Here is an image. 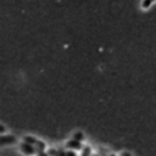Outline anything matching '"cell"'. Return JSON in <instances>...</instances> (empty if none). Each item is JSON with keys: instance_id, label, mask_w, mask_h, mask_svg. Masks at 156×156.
Instances as JSON below:
<instances>
[{"instance_id": "1", "label": "cell", "mask_w": 156, "mask_h": 156, "mask_svg": "<svg viewBox=\"0 0 156 156\" xmlns=\"http://www.w3.org/2000/svg\"><path fill=\"white\" fill-rule=\"evenodd\" d=\"M18 149L26 156H34L38 152V150H37V147L34 145H32V144H29L27 141H23V140L18 144Z\"/></svg>"}, {"instance_id": "2", "label": "cell", "mask_w": 156, "mask_h": 156, "mask_svg": "<svg viewBox=\"0 0 156 156\" xmlns=\"http://www.w3.org/2000/svg\"><path fill=\"white\" fill-rule=\"evenodd\" d=\"M65 147L69 149V150H74V151H80L84 147V145H83V141H79V140H76V139L71 138L69 140L66 141Z\"/></svg>"}, {"instance_id": "3", "label": "cell", "mask_w": 156, "mask_h": 156, "mask_svg": "<svg viewBox=\"0 0 156 156\" xmlns=\"http://www.w3.org/2000/svg\"><path fill=\"white\" fill-rule=\"evenodd\" d=\"M16 143H17V138H16L15 135H12V134H9V135L2 134V135L0 136V145H1V146L13 145V144H16Z\"/></svg>"}, {"instance_id": "4", "label": "cell", "mask_w": 156, "mask_h": 156, "mask_svg": "<svg viewBox=\"0 0 156 156\" xmlns=\"http://www.w3.org/2000/svg\"><path fill=\"white\" fill-rule=\"evenodd\" d=\"M155 2H156V0H141V1H140V9H141L143 11H146V10H149Z\"/></svg>"}, {"instance_id": "5", "label": "cell", "mask_w": 156, "mask_h": 156, "mask_svg": "<svg viewBox=\"0 0 156 156\" xmlns=\"http://www.w3.org/2000/svg\"><path fill=\"white\" fill-rule=\"evenodd\" d=\"M72 138L76 139V140H79V141H84V139H85L83 132H80V130H76V132L72 134Z\"/></svg>"}, {"instance_id": "6", "label": "cell", "mask_w": 156, "mask_h": 156, "mask_svg": "<svg viewBox=\"0 0 156 156\" xmlns=\"http://www.w3.org/2000/svg\"><path fill=\"white\" fill-rule=\"evenodd\" d=\"M79 156H91V147L84 145V147L79 151Z\"/></svg>"}, {"instance_id": "7", "label": "cell", "mask_w": 156, "mask_h": 156, "mask_svg": "<svg viewBox=\"0 0 156 156\" xmlns=\"http://www.w3.org/2000/svg\"><path fill=\"white\" fill-rule=\"evenodd\" d=\"M22 140L23 141H27V143H29V144H32V145H34L35 143H37V138H34L33 135H23V138H22Z\"/></svg>"}, {"instance_id": "8", "label": "cell", "mask_w": 156, "mask_h": 156, "mask_svg": "<svg viewBox=\"0 0 156 156\" xmlns=\"http://www.w3.org/2000/svg\"><path fill=\"white\" fill-rule=\"evenodd\" d=\"M34 146L37 147V150H38V151L46 150V145H45V143H44V141H41V140H37V143L34 144Z\"/></svg>"}, {"instance_id": "9", "label": "cell", "mask_w": 156, "mask_h": 156, "mask_svg": "<svg viewBox=\"0 0 156 156\" xmlns=\"http://www.w3.org/2000/svg\"><path fill=\"white\" fill-rule=\"evenodd\" d=\"M65 156H79V155H78V151H74V150H69V149H67V150L65 151Z\"/></svg>"}, {"instance_id": "10", "label": "cell", "mask_w": 156, "mask_h": 156, "mask_svg": "<svg viewBox=\"0 0 156 156\" xmlns=\"http://www.w3.org/2000/svg\"><path fill=\"white\" fill-rule=\"evenodd\" d=\"M35 156H50V154H49V152H46L45 150H41V151H38Z\"/></svg>"}, {"instance_id": "11", "label": "cell", "mask_w": 156, "mask_h": 156, "mask_svg": "<svg viewBox=\"0 0 156 156\" xmlns=\"http://www.w3.org/2000/svg\"><path fill=\"white\" fill-rule=\"evenodd\" d=\"M118 155H119V156H132V154L128 152V151H122V152H119Z\"/></svg>"}, {"instance_id": "12", "label": "cell", "mask_w": 156, "mask_h": 156, "mask_svg": "<svg viewBox=\"0 0 156 156\" xmlns=\"http://www.w3.org/2000/svg\"><path fill=\"white\" fill-rule=\"evenodd\" d=\"M5 130H6V129H5V126H4V124H0V134H1V135L5 134Z\"/></svg>"}, {"instance_id": "13", "label": "cell", "mask_w": 156, "mask_h": 156, "mask_svg": "<svg viewBox=\"0 0 156 156\" xmlns=\"http://www.w3.org/2000/svg\"><path fill=\"white\" fill-rule=\"evenodd\" d=\"M107 156H119V155H116V154H113V152H111V154H108Z\"/></svg>"}]
</instances>
